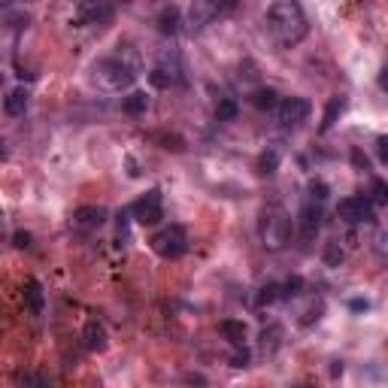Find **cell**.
Here are the masks:
<instances>
[{
  "mask_svg": "<svg viewBox=\"0 0 388 388\" xmlns=\"http://www.w3.org/2000/svg\"><path fill=\"white\" fill-rule=\"evenodd\" d=\"M319 319H321V304L310 306V310L304 312V319H300V325H312V321H319Z\"/></svg>",
  "mask_w": 388,
  "mask_h": 388,
  "instance_id": "4dcf8cb0",
  "label": "cell"
},
{
  "mask_svg": "<svg viewBox=\"0 0 388 388\" xmlns=\"http://www.w3.org/2000/svg\"><path fill=\"white\" fill-rule=\"evenodd\" d=\"M379 89H383V91L388 94V64L383 67V73H379Z\"/></svg>",
  "mask_w": 388,
  "mask_h": 388,
  "instance_id": "8d00e7d4",
  "label": "cell"
},
{
  "mask_svg": "<svg viewBox=\"0 0 388 388\" xmlns=\"http://www.w3.org/2000/svg\"><path fill=\"white\" fill-rule=\"evenodd\" d=\"M349 306H352L355 312H364V310H370V304H367V300H361V297H355L352 304H349Z\"/></svg>",
  "mask_w": 388,
  "mask_h": 388,
  "instance_id": "d590c367",
  "label": "cell"
},
{
  "mask_svg": "<svg viewBox=\"0 0 388 388\" xmlns=\"http://www.w3.org/2000/svg\"><path fill=\"white\" fill-rule=\"evenodd\" d=\"M240 6V0H192V12H188V25L194 31H203L207 25H212L216 19L231 16Z\"/></svg>",
  "mask_w": 388,
  "mask_h": 388,
  "instance_id": "277c9868",
  "label": "cell"
},
{
  "mask_svg": "<svg viewBox=\"0 0 388 388\" xmlns=\"http://www.w3.org/2000/svg\"><path fill=\"white\" fill-rule=\"evenodd\" d=\"M109 212L104 207H79L76 212H73V228L76 231H98L104 228Z\"/></svg>",
  "mask_w": 388,
  "mask_h": 388,
  "instance_id": "8fae6325",
  "label": "cell"
},
{
  "mask_svg": "<svg viewBox=\"0 0 388 388\" xmlns=\"http://www.w3.org/2000/svg\"><path fill=\"white\" fill-rule=\"evenodd\" d=\"M113 19V3L109 0H76V10H73V21L79 27L89 25H106Z\"/></svg>",
  "mask_w": 388,
  "mask_h": 388,
  "instance_id": "52a82bcc",
  "label": "cell"
},
{
  "mask_svg": "<svg viewBox=\"0 0 388 388\" xmlns=\"http://www.w3.org/2000/svg\"><path fill=\"white\" fill-rule=\"evenodd\" d=\"M149 82L155 85V89H170V85L176 82V73L167 70V67H155L149 73Z\"/></svg>",
  "mask_w": 388,
  "mask_h": 388,
  "instance_id": "603a6c76",
  "label": "cell"
},
{
  "mask_svg": "<svg viewBox=\"0 0 388 388\" xmlns=\"http://www.w3.org/2000/svg\"><path fill=\"white\" fill-rule=\"evenodd\" d=\"M325 261H328V267H340L343 264V249H340V243H328Z\"/></svg>",
  "mask_w": 388,
  "mask_h": 388,
  "instance_id": "f1b7e54d",
  "label": "cell"
},
{
  "mask_svg": "<svg viewBox=\"0 0 388 388\" xmlns=\"http://www.w3.org/2000/svg\"><path fill=\"white\" fill-rule=\"evenodd\" d=\"M279 336H282V328L279 325H270L261 331V349H264L267 355H273L276 349H279Z\"/></svg>",
  "mask_w": 388,
  "mask_h": 388,
  "instance_id": "ffe728a7",
  "label": "cell"
},
{
  "mask_svg": "<svg viewBox=\"0 0 388 388\" xmlns=\"http://www.w3.org/2000/svg\"><path fill=\"white\" fill-rule=\"evenodd\" d=\"M279 161H282V152L276 149V146H270L267 152H261V155H258L255 170H258V176H273V173L279 170Z\"/></svg>",
  "mask_w": 388,
  "mask_h": 388,
  "instance_id": "2e32d148",
  "label": "cell"
},
{
  "mask_svg": "<svg viewBox=\"0 0 388 388\" xmlns=\"http://www.w3.org/2000/svg\"><path fill=\"white\" fill-rule=\"evenodd\" d=\"M19 383H27V385H49L46 376H36V373H21Z\"/></svg>",
  "mask_w": 388,
  "mask_h": 388,
  "instance_id": "836d02e7",
  "label": "cell"
},
{
  "mask_svg": "<svg viewBox=\"0 0 388 388\" xmlns=\"http://www.w3.org/2000/svg\"><path fill=\"white\" fill-rule=\"evenodd\" d=\"M82 343H85V349H89V352H106L109 334H106L104 321H98V319H89V321H85V328H82Z\"/></svg>",
  "mask_w": 388,
  "mask_h": 388,
  "instance_id": "7c38bea8",
  "label": "cell"
},
{
  "mask_svg": "<svg viewBox=\"0 0 388 388\" xmlns=\"http://www.w3.org/2000/svg\"><path fill=\"white\" fill-rule=\"evenodd\" d=\"M231 364H233V367H249V352H246L243 346H237V352H233Z\"/></svg>",
  "mask_w": 388,
  "mask_h": 388,
  "instance_id": "d6a6232c",
  "label": "cell"
},
{
  "mask_svg": "<svg viewBox=\"0 0 388 388\" xmlns=\"http://www.w3.org/2000/svg\"><path fill=\"white\" fill-rule=\"evenodd\" d=\"M252 104L258 109H276L279 106V94H276L273 89H258L252 94Z\"/></svg>",
  "mask_w": 388,
  "mask_h": 388,
  "instance_id": "44dd1931",
  "label": "cell"
},
{
  "mask_svg": "<svg viewBox=\"0 0 388 388\" xmlns=\"http://www.w3.org/2000/svg\"><path fill=\"white\" fill-rule=\"evenodd\" d=\"M276 300H282V285H276V282H267L264 288L258 291V306H273Z\"/></svg>",
  "mask_w": 388,
  "mask_h": 388,
  "instance_id": "cb8c5ba5",
  "label": "cell"
},
{
  "mask_svg": "<svg viewBox=\"0 0 388 388\" xmlns=\"http://www.w3.org/2000/svg\"><path fill=\"white\" fill-rule=\"evenodd\" d=\"M149 246H152V252L158 255V258H167V261H173V258H179V255H185V249H188V233L182 225H164L155 237L149 240Z\"/></svg>",
  "mask_w": 388,
  "mask_h": 388,
  "instance_id": "3957f363",
  "label": "cell"
},
{
  "mask_svg": "<svg viewBox=\"0 0 388 388\" xmlns=\"http://www.w3.org/2000/svg\"><path fill=\"white\" fill-rule=\"evenodd\" d=\"M352 164L358 170H370V161H367V155H361V149H352Z\"/></svg>",
  "mask_w": 388,
  "mask_h": 388,
  "instance_id": "e575fe53",
  "label": "cell"
},
{
  "mask_svg": "<svg viewBox=\"0 0 388 388\" xmlns=\"http://www.w3.org/2000/svg\"><path fill=\"white\" fill-rule=\"evenodd\" d=\"M258 231H261V243L267 249H282L291 240V216L273 203V207H267L261 212Z\"/></svg>",
  "mask_w": 388,
  "mask_h": 388,
  "instance_id": "7a4b0ae2",
  "label": "cell"
},
{
  "mask_svg": "<svg viewBox=\"0 0 388 388\" xmlns=\"http://www.w3.org/2000/svg\"><path fill=\"white\" fill-rule=\"evenodd\" d=\"M297 225H300V237H304L306 243H310V240H316V233H319V228H321V203L306 197L304 207H300Z\"/></svg>",
  "mask_w": 388,
  "mask_h": 388,
  "instance_id": "30bf717a",
  "label": "cell"
},
{
  "mask_svg": "<svg viewBox=\"0 0 388 388\" xmlns=\"http://www.w3.org/2000/svg\"><path fill=\"white\" fill-rule=\"evenodd\" d=\"M376 155H379V161H383V164H388V134L376 137Z\"/></svg>",
  "mask_w": 388,
  "mask_h": 388,
  "instance_id": "1f68e13d",
  "label": "cell"
},
{
  "mask_svg": "<svg viewBox=\"0 0 388 388\" xmlns=\"http://www.w3.org/2000/svg\"><path fill=\"white\" fill-rule=\"evenodd\" d=\"M21 291H25V300H27V310L34 312V316H43V310H46V297H43V285L40 279H25L21 285Z\"/></svg>",
  "mask_w": 388,
  "mask_h": 388,
  "instance_id": "9a60e30c",
  "label": "cell"
},
{
  "mask_svg": "<svg viewBox=\"0 0 388 388\" xmlns=\"http://www.w3.org/2000/svg\"><path fill=\"white\" fill-rule=\"evenodd\" d=\"M310 109H312V104L306 98H285V100H279V106H276V124H279L282 130H295L300 122H306Z\"/></svg>",
  "mask_w": 388,
  "mask_h": 388,
  "instance_id": "ba28073f",
  "label": "cell"
},
{
  "mask_svg": "<svg viewBox=\"0 0 388 388\" xmlns=\"http://www.w3.org/2000/svg\"><path fill=\"white\" fill-rule=\"evenodd\" d=\"M27 109V91L25 89H12L3 100V113L6 115H25Z\"/></svg>",
  "mask_w": 388,
  "mask_h": 388,
  "instance_id": "ac0fdd59",
  "label": "cell"
},
{
  "mask_svg": "<svg viewBox=\"0 0 388 388\" xmlns=\"http://www.w3.org/2000/svg\"><path fill=\"white\" fill-rule=\"evenodd\" d=\"M130 216H134L137 225H143V228L158 225L161 218H164V201H161L158 188H149L143 197H137V201L130 203Z\"/></svg>",
  "mask_w": 388,
  "mask_h": 388,
  "instance_id": "8992f818",
  "label": "cell"
},
{
  "mask_svg": "<svg viewBox=\"0 0 388 388\" xmlns=\"http://www.w3.org/2000/svg\"><path fill=\"white\" fill-rule=\"evenodd\" d=\"M346 106H349V100L343 98V94H334V98L328 100V106H325V115H321V124H319V130H321V134H328V130H331L334 124L340 122V115L346 113Z\"/></svg>",
  "mask_w": 388,
  "mask_h": 388,
  "instance_id": "5bb4252c",
  "label": "cell"
},
{
  "mask_svg": "<svg viewBox=\"0 0 388 388\" xmlns=\"http://www.w3.org/2000/svg\"><path fill=\"white\" fill-rule=\"evenodd\" d=\"M336 216L343 218L346 225H361L373 218V203L367 194H352V197H343L336 203Z\"/></svg>",
  "mask_w": 388,
  "mask_h": 388,
  "instance_id": "9c48e42d",
  "label": "cell"
},
{
  "mask_svg": "<svg viewBox=\"0 0 388 388\" xmlns=\"http://www.w3.org/2000/svg\"><path fill=\"white\" fill-rule=\"evenodd\" d=\"M267 27L282 49H295L310 34V21L300 0H273L267 10Z\"/></svg>",
  "mask_w": 388,
  "mask_h": 388,
  "instance_id": "6da1fadb",
  "label": "cell"
},
{
  "mask_svg": "<svg viewBox=\"0 0 388 388\" xmlns=\"http://www.w3.org/2000/svg\"><path fill=\"white\" fill-rule=\"evenodd\" d=\"M155 25H158V31L164 34V36H176L179 27H182V12H179V6H173V3L164 6V10L158 12Z\"/></svg>",
  "mask_w": 388,
  "mask_h": 388,
  "instance_id": "4fadbf2b",
  "label": "cell"
},
{
  "mask_svg": "<svg viewBox=\"0 0 388 388\" xmlns=\"http://www.w3.org/2000/svg\"><path fill=\"white\" fill-rule=\"evenodd\" d=\"M122 3H130V0H122Z\"/></svg>",
  "mask_w": 388,
  "mask_h": 388,
  "instance_id": "74e56055",
  "label": "cell"
},
{
  "mask_svg": "<svg viewBox=\"0 0 388 388\" xmlns=\"http://www.w3.org/2000/svg\"><path fill=\"white\" fill-rule=\"evenodd\" d=\"M306 197H310V201H319V203H325V201H328V182H321V179H312L310 185H306Z\"/></svg>",
  "mask_w": 388,
  "mask_h": 388,
  "instance_id": "484cf974",
  "label": "cell"
},
{
  "mask_svg": "<svg viewBox=\"0 0 388 388\" xmlns=\"http://www.w3.org/2000/svg\"><path fill=\"white\" fill-rule=\"evenodd\" d=\"M124 113L128 115H143L146 109H149V98H146V91H134V94H128L124 98Z\"/></svg>",
  "mask_w": 388,
  "mask_h": 388,
  "instance_id": "d6986e66",
  "label": "cell"
},
{
  "mask_svg": "<svg viewBox=\"0 0 388 388\" xmlns=\"http://www.w3.org/2000/svg\"><path fill=\"white\" fill-rule=\"evenodd\" d=\"M94 73H98V79L106 89H128L137 76V67L122 61V55H115V58H104V61L94 64Z\"/></svg>",
  "mask_w": 388,
  "mask_h": 388,
  "instance_id": "5b68a950",
  "label": "cell"
},
{
  "mask_svg": "<svg viewBox=\"0 0 388 388\" xmlns=\"http://www.w3.org/2000/svg\"><path fill=\"white\" fill-rule=\"evenodd\" d=\"M300 291H304V279H300V276H291V279L282 285V300H291V297H297Z\"/></svg>",
  "mask_w": 388,
  "mask_h": 388,
  "instance_id": "83f0119b",
  "label": "cell"
},
{
  "mask_svg": "<svg viewBox=\"0 0 388 388\" xmlns=\"http://www.w3.org/2000/svg\"><path fill=\"white\" fill-rule=\"evenodd\" d=\"M237 104H233V100H222V104L216 106V115H218V122H233L237 119Z\"/></svg>",
  "mask_w": 388,
  "mask_h": 388,
  "instance_id": "4316f807",
  "label": "cell"
},
{
  "mask_svg": "<svg viewBox=\"0 0 388 388\" xmlns=\"http://www.w3.org/2000/svg\"><path fill=\"white\" fill-rule=\"evenodd\" d=\"M218 331H222V336L231 343V346H243L246 343V325L237 319H225L222 325H218Z\"/></svg>",
  "mask_w": 388,
  "mask_h": 388,
  "instance_id": "e0dca14e",
  "label": "cell"
},
{
  "mask_svg": "<svg viewBox=\"0 0 388 388\" xmlns=\"http://www.w3.org/2000/svg\"><path fill=\"white\" fill-rule=\"evenodd\" d=\"M367 197H370L373 207H388V182L385 179H373Z\"/></svg>",
  "mask_w": 388,
  "mask_h": 388,
  "instance_id": "7402d4cb",
  "label": "cell"
},
{
  "mask_svg": "<svg viewBox=\"0 0 388 388\" xmlns=\"http://www.w3.org/2000/svg\"><path fill=\"white\" fill-rule=\"evenodd\" d=\"M12 243H16V249H31L34 246V237L27 231H16V233H12Z\"/></svg>",
  "mask_w": 388,
  "mask_h": 388,
  "instance_id": "f546056e",
  "label": "cell"
},
{
  "mask_svg": "<svg viewBox=\"0 0 388 388\" xmlns=\"http://www.w3.org/2000/svg\"><path fill=\"white\" fill-rule=\"evenodd\" d=\"M149 140L161 143V149H167V152H170V149H173V152H182V146H185V143H182L176 134H152Z\"/></svg>",
  "mask_w": 388,
  "mask_h": 388,
  "instance_id": "d4e9b609",
  "label": "cell"
}]
</instances>
